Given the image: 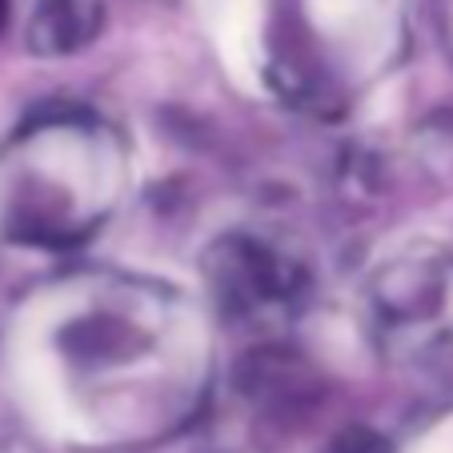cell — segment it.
<instances>
[{
    "mask_svg": "<svg viewBox=\"0 0 453 453\" xmlns=\"http://www.w3.org/2000/svg\"><path fill=\"white\" fill-rule=\"evenodd\" d=\"M429 20H434V36L441 52L453 60V0H429Z\"/></svg>",
    "mask_w": 453,
    "mask_h": 453,
    "instance_id": "5",
    "label": "cell"
},
{
    "mask_svg": "<svg viewBox=\"0 0 453 453\" xmlns=\"http://www.w3.org/2000/svg\"><path fill=\"white\" fill-rule=\"evenodd\" d=\"M205 277L233 326H285L309 297V265L289 241L261 229H229L209 245Z\"/></svg>",
    "mask_w": 453,
    "mask_h": 453,
    "instance_id": "3",
    "label": "cell"
},
{
    "mask_svg": "<svg viewBox=\"0 0 453 453\" xmlns=\"http://www.w3.org/2000/svg\"><path fill=\"white\" fill-rule=\"evenodd\" d=\"M365 342L394 365H429L453 353V245L394 249L357 289Z\"/></svg>",
    "mask_w": 453,
    "mask_h": 453,
    "instance_id": "2",
    "label": "cell"
},
{
    "mask_svg": "<svg viewBox=\"0 0 453 453\" xmlns=\"http://www.w3.org/2000/svg\"><path fill=\"white\" fill-rule=\"evenodd\" d=\"M101 25V0H36L28 12V49L41 57H69L85 49Z\"/></svg>",
    "mask_w": 453,
    "mask_h": 453,
    "instance_id": "4",
    "label": "cell"
},
{
    "mask_svg": "<svg viewBox=\"0 0 453 453\" xmlns=\"http://www.w3.org/2000/svg\"><path fill=\"white\" fill-rule=\"evenodd\" d=\"M9 12H12V0H0V33H4V25H9Z\"/></svg>",
    "mask_w": 453,
    "mask_h": 453,
    "instance_id": "6",
    "label": "cell"
},
{
    "mask_svg": "<svg viewBox=\"0 0 453 453\" xmlns=\"http://www.w3.org/2000/svg\"><path fill=\"white\" fill-rule=\"evenodd\" d=\"M125 180L117 128L81 109L44 112L0 149V237L73 245L117 209Z\"/></svg>",
    "mask_w": 453,
    "mask_h": 453,
    "instance_id": "1",
    "label": "cell"
}]
</instances>
